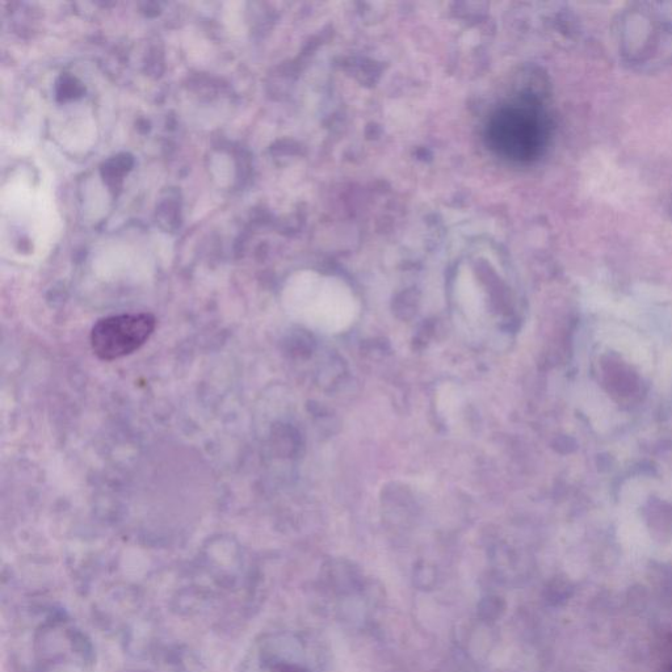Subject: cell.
<instances>
[{"instance_id":"1","label":"cell","mask_w":672,"mask_h":672,"mask_svg":"<svg viewBox=\"0 0 672 672\" xmlns=\"http://www.w3.org/2000/svg\"><path fill=\"white\" fill-rule=\"evenodd\" d=\"M302 312L305 321L314 330L336 335L355 325L360 314V302L344 281L313 275L306 279Z\"/></svg>"},{"instance_id":"2","label":"cell","mask_w":672,"mask_h":672,"mask_svg":"<svg viewBox=\"0 0 672 672\" xmlns=\"http://www.w3.org/2000/svg\"><path fill=\"white\" fill-rule=\"evenodd\" d=\"M491 149L511 161L528 162L543 149L546 126L531 105H510L495 113L487 126Z\"/></svg>"},{"instance_id":"3","label":"cell","mask_w":672,"mask_h":672,"mask_svg":"<svg viewBox=\"0 0 672 672\" xmlns=\"http://www.w3.org/2000/svg\"><path fill=\"white\" fill-rule=\"evenodd\" d=\"M157 319L150 313L112 315L92 327V351L100 360L121 359L140 350L153 335Z\"/></svg>"},{"instance_id":"4","label":"cell","mask_w":672,"mask_h":672,"mask_svg":"<svg viewBox=\"0 0 672 672\" xmlns=\"http://www.w3.org/2000/svg\"><path fill=\"white\" fill-rule=\"evenodd\" d=\"M506 609V603L498 595H487L478 603V617L485 623H495L501 619Z\"/></svg>"},{"instance_id":"5","label":"cell","mask_w":672,"mask_h":672,"mask_svg":"<svg viewBox=\"0 0 672 672\" xmlns=\"http://www.w3.org/2000/svg\"><path fill=\"white\" fill-rule=\"evenodd\" d=\"M273 672H308L305 669H302L300 666L296 665H287V663H283V665H279L276 667Z\"/></svg>"}]
</instances>
